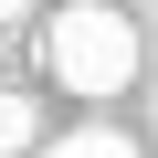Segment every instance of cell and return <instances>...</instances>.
<instances>
[{
    "label": "cell",
    "instance_id": "obj_1",
    "mask_svg": "<svg viewBox=\"0 0 158 158\" xmlns=\"http://www.w3.org/2000/svg\"><path fill=\"white\" fill-rule=\"evenodd\" d=\"M42 74L63 95H127L137 85V21L106 11V0H63L42 21Z\"/></svg>",
    "mask_w": 158,
    "mask_h": 158
},
{
    "label": "cell",
    "instance_id": "obj_2",
    "mask_svg": "<svg viewBox=\"0 0 158 158\" xmlns=\"http://www.w3.org/2000/svg\"><path fill=\"white\" fill-rule=\"evenodd\" d=\"M32 158H137V137L127 127H74V137H42Z\"/></svg>",
    "mask_w": 158,
    "mask_h": 158
},
{
    "label": "cell",
    "instance_id": "obj_3",
    "mask_svg": "<svg viewBox=\"0 0 158 158\" xmlns=\"http://www.w3.org/2000/svg\"><path fill=\"white\" fill-rule=\"evenodd\" d=\"M21 148H42V106L21 85H0V158H21Z\"/></svg>",
    "mask_w": 158,
    "mask_h": 158
},
{
    "label": "cell",
    "instance_id": "obj_4",
    "mask_svg": "<svg viewBox=\"0 0 158 158\" xmlns=\"http://www.w3.org/2000/svg\"><path fill=\"white\" fill-rule=\"evenodd\" d=\"M11 21H21V0H0V32H11Z\"/></svg>",
    "mask_w": 158,
    "mask_h": 158
}]
</instances>
